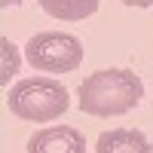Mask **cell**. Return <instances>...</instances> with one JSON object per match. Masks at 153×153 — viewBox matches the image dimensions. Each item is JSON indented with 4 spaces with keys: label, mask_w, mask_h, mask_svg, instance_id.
Returning a JSON list of instances; mask_svg holds the SVG:
<instances>
[{
    "label": "cell",
    "mask_w": 153,
    "mask_h": 153,
    "mask_svg": "<svg viewBox=\"0 0 153 153\" xmlns=\"http://www.w3.org/2000/svg\"><path fill=\"white\" fill-rule=\"evenodd\" d=\"M144 83L135 71L107 68L95 71L80 83V110L89 117H120L141 104Z\"/></svg>",
    "instance_id": "1"
},
{
    "label": "cell",
    "mask_w": 153,
    "mask_h": 153,
    "mask_svg": "<svg viewBox=\"0 0 153 153\" xmlns=\"http://www.w3.org/2000/svg\"><path fill=\"white\" fill-rule=\"evenodd\" d=\"M68 104H71L68 89L52 76L19 80L6 95V107L19 120H28V123H52L68 110Z\"/></svg>",
    "instance_id": "2"
},
{
    "label": "cell",
    "mask_w": 153,
    "mask_h": 153,
    "mask_svg": "<svg viewBox=\"0 0 153 153\" xmlns=\"http://www.w3.org/2000/svg\"><path fill=\"white\" fill-rule=\"evenodd\" d=\"M25 58L28 65L46 74H71L80 68L83 61V43L74 34H61V31H43L34 34L28 46H25Z\"/></svg>",
    "instance_id": "3"
},
{
    "label": "cell",
    "mask_w": 153,
    "mask_h": 153,
    "mask_svg": "<svg viewBox=\"0 0 153 153\" xmlns=\"http://www.w3.org/2000/svg\"><path fill=\"white\" fill-rule=\"evenodd\" d=\"M28 153H86V138L71 126H49L31 135Z\"/></svg>",
    "instance_id": "4"
},
{
    "label": "cell",
    "mask_w": 153,
    "mask_h": 153,
    "mask_svg": "<svg viewBox=\"0 0 153 153\" xmlns=\"http://www.w3.org/2000/svg\"><path fill=\"white\" fill-rule=\"evenodd\" d=\"M95 153H153V144L138 129H110L98 135Z\"/></svg>",
    "instance_id": "5"
},
{
    "label": "cell",
    "mask_w": 153,
    "mask_h": 153,
    "mask_svg": "<svg viewBox=\"0 0 153 153\" xmlns=\"http://www.w3.org/2000/svg\"><path fill=\"white\" fill-rule=\"evenodd\" d=\"M101 0H40L46 16L61 19V22H83L98 9Z\"/></svg>",
    "instance_id": "6"
},
{
    "label": "cell",
    "mask_w": 153,
    "mask_h": 153,
    "mask_svg": "<svg viewBox=\"0 0 153 153\" xmlns=\"http://www.w3.org/2000/svg\"><path fill=\"white\" fill-rule=\"evenodd\" d=\"M0 46H3V71H0V83H9V76L12 74H19V52H16V46L9 43V37H3L0 40Z\"/></svg>",
    "instance_id": "7"
},
{
    "label": "cell",
    "mask_w": 153,
    "mask_h": 153,
    "mask_svg": "<svg viewBox=\"0 0 153 153\" xmlns=\"http://www.w3.org/2000/svg\"><path fill=\"white\" fill-rule=\"evenodd\" d=\"M126 6H138V9H147V6H153V0H123Z\"/></svg>",
    "instance_id": "8"
},
{
    "label": "cell",
    "mask_w": 153,
    "mask_h": 153,
    "mask_svg": "<svg viewBox=\"0 0 153 153\" xmlns=\"http://www.w3.org/2000/svg\"><path fill=\"white\" fill-rule=\"evenodd\" d=\"M16 3H22V0H0V6H3V9H6V6H16Z\"/></svg>",
    "instance_id": "9"
}]
</instances>
